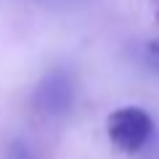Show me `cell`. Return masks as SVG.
Segmentation results:
<instances>
[{"mask_svg":"<svg viewBox=\"0 0 159 159\" xmlns=\"http://www.w3.org/2000/svg\"><path fill=\"white\" fill-rule=\"evenodd\" d=\"M106 130L111 143L119 151L135 154L151 141L154 135V119L141 106H122L106 119Z\"/></svg>","mask_w":159,"mask_h":159,"instance_id":"obj_1","label":"cell"},{"mask_svg":"<svg viewBox=\"0 0 159 159\" xmlns=\"http://www.w3.org/2000/svg\"><path fill=\"white\" fill-rule=\"evenodd\" d=\"M74 103V80L66 69L56 66L37 82L32 96V106L48 117H61Z\"/></svg>","mask_w":159,"mask_h":159,"instance_id":"obj_2","label":"cell"},{"mask_svg":"<svg viewBox=\"0 0 159 159\" xmlns=\"http://www.w3.org/2000/svg\"><path fill=\"white\" fill-rule=\"evenodd\" d=\"M141 61L146 64L148 69L159 72V37H157V40H148L146 45H143V51H141Z\"/></svg>","mask_w":159,"mask_h":159,"instance_id":"obj_3","label":"cell"},{"mask_svg":"<svg viewBox=\"0 0 159 159\" xmlns=\"http://www.w3.org/2000/svg\"><path fill=\"white\" fill-rule=\"evenodd\" d=\"M6 159H37V157H34V151L24 141H13L11 146H8V157Z\"/></svg>","mask_w":159,"mask_h":159,"instance_id":"obj_4","label":"cell"}]
</instances>
